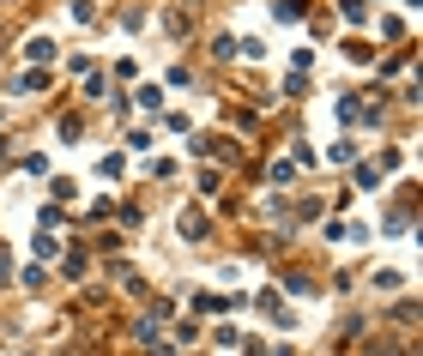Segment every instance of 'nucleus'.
I'll list each match as a JSON object with an SVG mask.
<instances>
[{"instance_id":"nucleus-1","label":"nucleus","mask_w":423,"mask_h":356,"mask_svg":"<svg viewBox=\"0 0 423 356\" xmlns=\"http://www.w3.org/2000/svg\"><path fill=\"white\" fill-rule=\"evenodd\" d=\"M24 55H31V61H49V55H55V43H49V36H31V43H24Z\"/></svg>"},{"instance_id":"nucleus-2","label":"nucleus","mask_w":423,"mask_h":356,"mask_svg":"<svg viewBox=\"0 0 423 356\" xmlns=\"http://www.w3.org/2000/svg\"><path fill=\"white\" fill-rule=\"evenodd\" d=\"M182 236L200 241V236H206V218H200V211H182Z\"/></svg>"},{"instance_id":"nucleus-3","label":"nucleus","mask_w":423,"mask_h":356,"mask_svg":"<svg viewBox=\"0 0 423 356\" xmlns=\"http://www.w3.org/2000/svg\"><path fill=\"white\" fill-rule=\"evenodd\" d=\"M272 12H278V19H302V0H278Z\"/></svg>"},{"instance_id":"nucleus-4","label":"nucleus","mask_w":423,"mask_h":356,"mask_svg":"<svg viewBox=\"0 0 423 356\" xmlns=\"http://www.w3.org/2000/svg\"><path fill=\"white\" fill-rule=\"evenodd\" d=\"M0 157H6V139H0Z\"/></svg>"}]
</instances>
